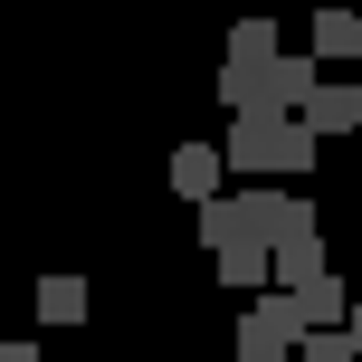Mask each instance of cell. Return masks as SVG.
I'll return each mask as SVG.
<instances>
[{
	"label": "cell",
	"instance_id": "cell-1",
	"mask_svg": "<svg viewBox=\"0 0 362 362\" xmlns=\"http://www.w3.org/2000/svg\"><path fill=\"white\" fill-rule=\"evenodd\" d=\"M219 163L248 172V181H296V172L315 163V134H305V115H286V105H238Z\"/></svg>",
	"mask_w": 362,
	"mask_h": 362
},
{
	"label": "cell",
	"instance_id": "cell-2",
	"mask_svg": "<svg viewBox=\"0 0 362 362\" xmlns=\"http://www.w3.org/2000/svg\"><path fill=\"white\" fill-rule=\"evenodd\" d=\"M305 86H315V57H296V48H257V57H219V105H305Z\"/></svg>",
	"mask_w": 362,
	"mask_h": 362
},
{
	"label": "cell",
	"instance_id": "cell-3",
	"mask_svg": "<svg viewBox=\"0 0 362 362\" xmlns=\"http://www.w3.org/2000/svg\"><path fill=\"white\" fill-rule=\"evenodd\" d=\"M296 334H305L296 296H286V286H248V315H238V362H286Z\"/></svg>",
	"mask_w": 362,
	"mask_h": 362
},
{
	"label": "cell",
	"instance_id": "cell-4",
	"mask_svg": "<svg viewBox=\"0 0 362 362\" xmlns=\"http://www.w3.org/2000/svg\"><path fill=\"white\" fill-rule=\"evenodd\" d=\"M248 219H257V238L276 248V238H305L315 229V200H296L286 181H248Z\"/></svg>",
	"mask_w": 362,
	"mask_h": 362
},
{
	"label": "cell",
	"instance_id": "cell-5",
	"mask_svg": "<svg viewBox=\"0 0 362 362\" xmlns=\"http://www.w3.org/2000/svg\"><path fill=\"white\" fill-rule=\"evenodd\" d=\"M296 115H305V134H315V144H325V134H353V124H362V86H325V76H315Z\"/></svg>",
	"mask_w": 362,
	"mask_h": 362
},
{
	"label": "cell",
	"instance_id": "cell-6",
	"mask_svg": "<svg viewBox=\"0 0 362 362\" xmlns=\"http://www.w3.org/2000/svg\"><path fill=\"white\" fill-rule=\"evenodd\" d=\"M219 181H229L219 144H172V191H181V200H210Z\"/></svg>",
	"mask_w": 362,
	"mask_h": 362
},
{
	"label": "cell",
	"instance_id": "cell-7",
	"mask_svg": "<svg viewBox=\"0 0 362 362\" xmlns=\"http://www.w3.org/2000/svg\"><path fill=\"white\" fill-rule=\"evenodd\" d=\"M210 267H219V286H238V296H248V286H267V238H219V248H210Z\"/></svg>",
	"mask_w": 362,
	"mask_h": 362
},
{
	"label": "cell",
	"instance_id": "cell-8",
	"mask_svg": "<svg viewBox=\"0 0 362 362\" xmlns=\"http://www.w3.org/2000/svg\"><path fill=\"white\" fill-rule=\"evenodd\" d=\"M38 325H86V276H38Z\"/></svg>",
	"mask_w": 362,
	"mask_h": 362
},
{
	"label": "cell",
	"instance_id": "cell-9",
	"mask_svg": "<svg viewBox=\"0 0 362 362\" xmlns=\"http://www.w3.org/2000/svg\"><path fill=\"white\" fill-rule=\"evenodd\" d=\"M315 48L325 57H362V19L353 10H315Z\"/></svg>",
	"mask_w": 362,
	"mask_h": 362
},
{
	"label": "cell",
	"instance_id": "cell-10",
	"mask_svg": "<svg viewBox=\"0 0 362 362\" xmlns=\"http://www.w3.org/2000/svg\"><path fill=\"white\" fill-rule=\"evenodd\" d=\"M296 362H353V325H305L296 334Z\"/></svg>",
	"mask_w": 362,
	"mask_h": 362
},
{
	"label": "cell",
	"instance_id": "cell-11",
	"mask_svg": "<svg viewBox=\"0 0 362 362\" xmlns=\"http://www.w3.org/2000/svg\"><path fill=\"white\" fill-rule=\"evenodd\" d=\"M257 48H276V19H238L229 29V57H257Z\"/></svg>",
	"mask_w": 362,
	"mask_h": 362
},
{
	"label": "cell",
	"instance_id": "cell-12",
	"mask_svg": "<svg viewBox=\"0 0 362 362\" xmlns=\"http://www.w3.org/2000/svg\"><path fill=\"white\" fill-rule=\"evenodd\" d=\"M0 362H48V353H38V344H0Z\"/></svg>",
	"mask_w": 362,
	"mask_h": 362
}]
</instances>
